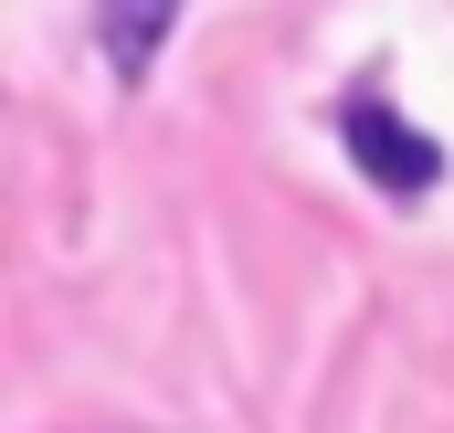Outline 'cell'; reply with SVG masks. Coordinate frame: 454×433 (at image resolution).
I'll use <instances>...</instances> for the list:
<instances>
[{
	"label": "cell",
	"mask_w": 454,
	"mask_h": 433,
	"mask_svg": "<svg viewBox=\"0 0 454 433\" xmlns=\"http://www.w3.org/2000/svg\"><path fill=\"white\" fill-rule=\"evenodd\" d=\"M339 148L359 159V180L391 191V201H423V191L444 180V148H434L412 116H391L380 96H348V106H339Z\"/></svg>",
	"instance_id": "obj_1"
},
{
	"label": "cell",
	"mask_w": 454,
	"mask_h": 433,
	"mask_svg": "<svg viewBox=\"0 0 454 433\" xmlns=\"http://www.w3.org/2000/svg\"><path fill=\"white\" fill-rule=\"evenodd\" d=\"M169 32H180V0H96V53H106L116 85H148Z\"/></svg>",
	"instance_id": "obj_2"
}]
</instances>
